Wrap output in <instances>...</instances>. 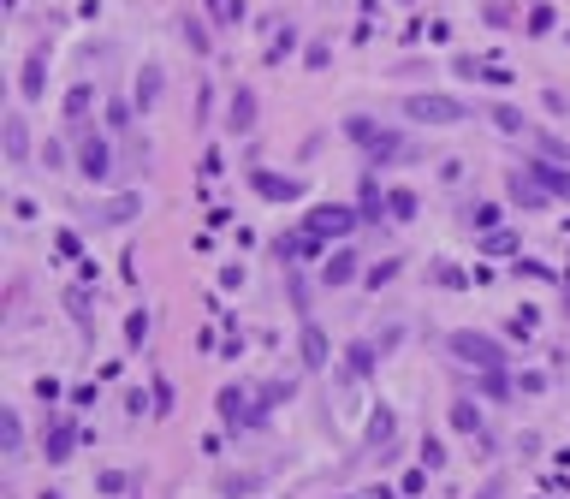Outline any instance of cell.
Segmentation results:
<instances>
[{"label":"cell","mask_w":570,"mask_h":499,"mask_svg":"<svg viewBox=\"0 0 570 499\" xmlns=\"http://www.w3.org/2000/svg\"><path fill=\"white\" fill-rule=\"evenodd\" d=\"M356 220H363V214H356V208H345V202H321V208L303 220V232H309V238H321V244H327V238H351Z\"/></svg>","instance_id":"4"},{"label":"cell","mask_w":570,"mask_h":499,"mask_svg":"<svg viewBox=\"0 0 570 499\" xmlns=\"http://www.w3.org/2000/svg\"><path fill=\"white\" fill-rule=\"evenodd\" d=\"M42 499H59V494H42Z\"/></svg>","instance_id":"50"},{"label":"cell","mask_w":570,"mask_h":499,"mask_svg":"<svg viewBox=\"0 0 570 499\" xmlns=\"http://www.w3.org/2000/svg\"><path fill=\"white\" fill-rule=\"evenodd\" d=\"M464 220H470L475 232H493V226H499V208H493V202H475V208H470Z\"/></svg>","instance_id":"34"},{"label":"cell","mask_w":570,"mask_h":499,"mask_svg":"<svg viewBox=\"0 0 570 499\" xmlns=\"http://www.w3.org/2000/svg\"><path fill=\"white\" fill-rule=\"evenodd\" d=\"M529 36H547L552 30V6H529V24H523Z\"/></svg>","instance_id":"37"},{"label":"cell","mask_w":570,"mask_h":499,"mask_svg":"<svg viewBox=\"0 0 570 499\" xmlns=\"http://www.w3.org/2000/svg\"><path fill=\"white\" fill-rule=\"evenodd\" d=\"M131 214H143V197H137V191H125V197H107L101 208H90V220H96V226H125Z\"/></svg>","instance_id":"11"},{"label":"cell","mask_w":570,"mask_h":499,"mask_svg":"<svg viewBox=\"0 0 570 499\" xmlns=\"http://www.w3.org/2000/svg\"><path fill=\"white\" fill-rule=\"evenodd\" d=\"M398 274H404V256H387V261H380V268H369V274H363V280H369L374 292H380V285H393Z\"/></svg>","instance_id":"31"},{"label":"cell","mask_w":570,"mask_h":499,"mask_svg":"<svg viewBox=\"0 0 570 499\" xmlns=\"http://www.w3.org/2000/svg\"><path fill=\"white\" fill-rule=\"evenodd\" d=\"M529 173L541 179L547 197H570V173H565V167H552V160H529Z\"/></svg>","instance_id":"20"},{"label":"cell","mask_w":570,"mask_h":499,"mask_svg":"<svg viewBox=\"0 0 570 499\" xmlns=\"http://www.w3.org/2000/svg\"><path fill=\"white\" fill-rule=\"evenodd\" d=\"M83 285H72V292H66V309H72V321H78V327H90V309H83Z\"/></svg>","instance_id":"38"},{"label":"cell","mask_w":570,"mask_h":499,"mask_svg":"<svg viewBox=\"0 0 570 499\" xmlns=\"http://www.w3.org/2000/svg\"><path fill=\"white\" fill-rule=\"evenodd\" d=\"M446 351H452L457 363L481 369V375H499V363H505V345L488 339V333H452V339H446Z\"/></svg>","instance_id":"3"},{"label":"cell","mask_w":570,"mask_h":499,"mask_svg":"<svg viewBox=\"0 0 570 499\" xmlns=\"http://www.w3.org/2000/svg\"><path fill=\"white\" fill-rule=\"evenodd\" d=\"M90 107H96V83H72V96H66V125H72V131H83V113H90Z\"/></svg>","instance_id":"17"},{"label":"cell","mask_w":570,"mask_h":499,"mask_svg":"<svg viewBox=\"0 0 570 499\" xmlns=\"http://www.w3.org/2000/svg\"><path fill=\"white\" fill-rule=\"evenodd\" d=\"M416 208H422V197H416L410 184H398V191H387V214H393V220H416Z\"/></svg>","instance_id":"22"},{"label":"cell","mask_w":570,"mask_h":499,"mask_svg":"<svg viewBox=\"0 0 570 499\" xmlns=\"http://www.w3.org/2000/svg\"><path fill=\"white\" fill-rule=\"evenodd\" d=\"M356 214H363V220H380V214H387V191L374 184V173H363V184H356Z\"/></svg>","instance_id":"18"},{"label":"cell","mask_w":570,"mask_h":499,"mask_svg":"<svg viewBox=\"0 0 570 499\" xmlns=\"http://www.w3.org/2000/svg\"><path fill=\"white\" fill-rule=\"evenodd\" d=\"M345 137L369 155V167H387V160H404L410 155V143L398 137V131H387V125H374V120H363V113H351L345 120Z\"/></svg>","instance_id":"1"},{"label":"cell","mask_w":570,"mask_h":499,"mask_svg":"<svg viewBox=\"0 0 570 499\" xmlns=\"http://www.w3.org/2000/svg\"><path fill=\"white\" fill-rule=\"evenodd\" d=\"M505 191H511V202H523V208H547V191H541V179H535L529 167H511V173H505Z\"/></svg>","instance_id":"10"},{"label":"cell","mask_w":570,"mask_h":499,"mask_svg":"<svg viewBox=\"0 0 570 499\" xmlns=\"http://www.w3.org/2000/svg\"><path fill=\"white\" fill-rule=\"evenodd\" d=\"M428 274H433V280H440V285H464V274H457V268H446V261H433Z\"/></svg>","instance_id":"46"},{"label":"cell","mask_w":570,"mask_h":499,"mask_svg":"<svg viewBox=\"0 0 570 499\" xmlns=\"http://www.w3.org/2000/svg\"><path fill=\"white\" fill-rule=\"evenodd\" d=\"M488 120L499 125V131H523V113H517L511 101H493V107H488Z\"/></svg>","instance_id":"32"},{"label":"cell","mask_w":570,"mask_h":499,"mask_svg":"<svg viewBox=\"0 0 570 499\" xmlns=\"http://www.w3.org/2000/svg\"><path fill=\"white\" fill-rule=\"evenodd\" d=\"M72 446H78V428L72 422H48V464H66Z\"/></svg>","instance_id":"19"},{"label":"cell","mask_w":570,"mask_h":499,"mask_svg":"<svg viewBox=\"0 0 570 499\" xmlns=\"http://www.w3.org/2000/svg\"><path fill=\"white\" fill-rule=\"evenodd\" d=\"M351 280H363V256H356L351 244H339L333 256L321 261V285H333V292H339V285H351Z\"/></svg>","instance_id":"8"},{"label":"cell","mask_w":570,"mask_h":499,"mask_svg":"<svg viewBox=\"0 0 570 499\" xmlns=\"http://www.w3.org/2000/svg\"><path fill=\"white\" fill-rule=\"evenodd\" d=\"M78 173L90 184L113 179V149H107V137H96V131H83V137H78Z\"/></svg>","instance_id":"6"},{"label":"cell","mask_w":570,"mask_h":499,"mask_svg":"<svg viewBox=\"0 0 570 499\" xmlns=\"http://www.w3.org/2000/svg\"><path fill=\"white\" fill-rule=\"evenodd\" d=\"M220 422H226V428H262V422H268V410H262V404H250V393H244V386H220Z\"/></svg>","instance_id":"5"},{"label":"cell","mask_w":570,"mask_h":499,"mask_svg":"<svg viewBox=\"0 0 570 499\" xmlns=\"http://www.w3.org/2000/svg\"><path fill=\"white\" fill-rule=\"evenodd\" d=\"M125 339H131V345H143V339H149V309L125 316Z\"/></svg>","instance_id":"36"},{"label":"cell","mask_w":570,"mask_h":499,"mask_svg":"<svg viewBox=\"0 0 570 499\" xmlns=\"http://www.w3.org/2000/svg\"><path fill=\"white\" fill-rule=\"evenodd\" d=\"M256 399H262V410H274V404H285V399H297V380H268V386H262Z\"/></svg>","instance_id":"30"},{"label":"cell","mask_w":570,"mask_h":499,"mask_svg":"<svg viewBox=\"0 0 570 499\" xmlns=\"http://www.w3.org/2000/svg\"><path fill=\"white\" fill-rule=\"evenodd\" d=\"M327 60H333V48H327V42H309V48H303V66H309V72H321Z\"/></svg>","instance_id":"39"},{"label":"cell","mask_w":570,"mask_h":499,"mask_svg":"<svg viewBox=\"0 0 570 499\" xmlns=\"http://www.w3.org/2000/svg\"><path fill=\"white\" fill-rule=\"evenodd\" d=\"M517 393H547V375H541V369H523V375H517Z\"/></svg>","instance_id":"40"},{"label":"cell","mask_w":570,"mask_h":499,"mask_svg":"<svg viewBox=\"0 0 570 499\" xmlns=\"http://www.w3.org/2000/svg\"><path fill=\"white\" fill-rule=\"evenodd\" d=\"M393 410H387V404H374V417H369V446H387V440H393Z\"/></svg>","instance_id":"26"},{"label":"cell","mask_w":570,"mask_h":499,"mask_svg":"<svg viewBox=\"0 0 570 499\" xmlns=\"http://www.w3.org/2000/svg\"><path fill=\"white\" fill-rule=\"evenodd\" d=\"M256 113H262V96L250 90V83H238L232 101H226V125H232V137H250V131H256Z\"/></svg>","instance_id":"7"},{"label":"cell","mask_w":570,"mask_h":499,"mask_svg":"<svg viewBox=\"0 0 570 499\" xmlns=\"http://www.w3.org/2000/svg\"><path fill=\"white\" fill-rule=\"evenodd\" d=\"M178 36H184V48H191V54H208V30H202L197 12H178Z\"/></svg>","instance_id":"24"},{"label":"cell","mask_w":570,"mask_h":499,"mask_svg":"<svg viewBox=\"0 0 570 499\" xmlns=\"http://www.w3.org/2000/svg\"><path fill=\"white\" fill-rule=\"evenodd\" d=\"M292 48H297V24H279V36L274 42H268V60H285V54H292Z\"/></svg>","instance_id":"33"},{"label":"cell","mask_w":570,"mask_h":499,"mask_svg":"<svg viewBox=\"0 0 570 499\" xmlns=\"http://www.w3.org/2000/svg\"><path fill=\"white\" fill-rule=\"evenodd\" d=\"M452 72H457V78H481V72H488V66L475 60V54H457V60H452Z\"/></svg>","instance_id":"44"},{"label":"cell","mask_w":570,"mask_h":499,"mask_svg":"<svg viewBox=\"0 0 570 499\" xmlns=\"http://www.w3.org/2000/svg\"><path fill=\"white\" fill-rule=\"evenodd\" d=\"M481 19H488L493 30H511V24H517V6H511V0H488V6H481Z\"/></svg>","instance_id":"29"},{"label":"cell","mask_w":570,"mask_h":499,"mask_svg":"<svg viewBox=\"0 0 570 499\" xmlns=\"http://www.w3.org/2000/svg\"><path fill=\"white\" fill-rule=\"evenodd\" d=\"M160 90H167V78H160V66H143V72H137V90H131V107H137V113H155Z\"/></svg>","instance_id":"13"},{"label":"cell","mask_w":570,"mask_h":499,"mask_svg":"<svg viewBox=\"0 0 570 499\" xmlns=\"http://www.w3.org/2000/svg\"><path fill=\"white\" fill-rule=\"evenodd\" d=\"M274 256L292 261V268H297V261H315V256H321V238H309V232H285V238H274Z\"/></svg>","instance_id":"12"},{"label":"cell","mask_w":570,"mask_h":499,"mask_svg":"<svg viewBox=\"0 0 570 499\" xmlns=\"http://www.w3.org/2000/svg\"><path fill=\"white\" fill-rule=\"evenodd\" d=\"M250 184H256V197H268V202H297V197H303V179H292V173H268V167H256Z\"/></svg>","instance_id":"9"},{"label":"cell","mask_w":570,"mask_h":499,"mask_svg":"<svg viewBox=\"0 0 570 499\" xmlns=\"http://www.w3.org/2000/svg\"><path fill=\"white\" fill-rule=\"evenodd\" d=\"M452 428H457V434H481V410H475L470 399H457L452 404Z\"/></svg>","instance_id":"28"},{"label":"cell","mask_w":570,"mask_h":499,"mask_svg":"<svg viewBox=\"0 0 570 499\" xmlns=\"http://www.w3.org/2000/svg\"><path fill=\"white\" fill-rule=\"evenodd\" d=\"M167 410H173V380L155 375V417H167Z\"/></svg>","instance_id":"41"},{"label":"cell","mask_w":570,"mask_h":499,"mask_svg":"<svg viewBox=\"0 0 570 499\" xmlns=\"http://www.w3.org/2000/svg\"><path fill=\"white\" fill-rule=\"evenodd\" d=\"M481 244H488L493 256H505V250H517V238H511V232H488V238H481Z\"/></svg>","instance_id":"45"},{"label":"cell","mask_w":570,"mask_h":499,"mask_svg":"<svg viewBox=\"0 0 570 499\" xmlns=\"http://www.w3.org/2000/svg\"><path fill=\"white\" fill-rule=\"evenodd\" d=\"M202 12H208L220 30H232V24H244V0H202Z\"/></svg>","instance_id":"23"},{"label":"cell","mask_w":570,"mask_h":499,"mask_svg":"<svg viewBox=\"0 0 570 499\" xmlns=\"http://www.w3.org/2000/svg\"><path fill=\"white\" fill-rule=\"evenodd\" d=\"M96 487H101V494H131V476H125V470H101Z\"/></svg>","instance_id":"35"},{"label":"cell","mask_w":570,"mask_h":499,"mask_svg":"<svg viewBox=\"0 0 570 499\" xmlns=\"http://www.w3.org/2000/svg\"><path fill=\"white\" fill-rule=\"evenodd\" d=\"M202 173H208V179H220V173H226V155H220V149H208V155H202Z\"/></svg>","instance_id":"47"},{"label":"cell","mask_w":570,"mask_h":499,"mask_svg":"<svg viewBox=\"0 0 570 499\" xmlns=\"http://www.w3.org/2000/svg\"><path fill=\"white\" fill-rule=\"evenodd\" d=\"M297 345H303V369H327V357H333V345H327V333H321L315 321H303V333H297Z\"/></svg>","instance_id":"14"},{"label":"cell","mask_w":570,"mask_h":499,"mask_svg":"<svg viewBox=\"0 0 570 499\" xmlns=\"http://www.w3.org/2000/svg\"><path fill=\"white\" fill-rule=\"evenodd\" d=\"M66 160V143H42V167H59Z\"/></svg>","instance_id":"48"},{"label":"cell","mask_w":570,"mask_h":499,"mask_svg":"<svg viewBox=\"0 0 570 499\" xmlns=\"http://www.w3.org/2000/svg\"><path fill=\"white\" fill-rule=\"evenodd\" d=\"M42 90H48V54H30V60H24V72H19V96L24 101H42Z\"/></svg>","instance_id":"15"},{"label":"cell","mask_w":570,"mask_h":499,"mask_svg":"<svg viewBox=\"0 0 570 499\" xmlns=\"http://www.w3.org/2000/svg\"><path fill=\"white\" fill-rule=\"evenodd\" d=\"M475 499H505V476H493V481H488V487H481Z\"/></svg>","instance_id":"49"},{"label":"cell","mask_w":570,"mask_h":499,"mask_svg":"<svg viewBox=\"0 0 570 499\" xmlns=\"http://www.w3.org/2000/svg\"><path fill=\"white\" fill-rule=\"evenodd\" d=\"M6 160L12 167L30 160V125H24V113H6Z\"/></svg>","instance_id":"16"},{"label":"cell","mask_w":570,"mask_h":499,"mask_svg":"<svg viewBox=\"0 0 570 499\" xmlns=\"http://www.w3.org/2000/svg\"><path fill=\"white\" fill-rule=\"evenodd\" d=\"M345 357H351V375H374V363L387 357V345H380V339H356Z\"/></svg>","instance_id":"21"},{"label":"cell","mask_w":570,"mask_h":499,"mask_svg":"<svg viewBox=\"0 0 570 499\" xmlns=\"http://www.w3.org/2000/svg\"><path fill=\"white\" fill-rule=\"evenodd\" d=\"M149 410H155V404H149V393H137V386H131V393H125V417H149Z\"/></svg>","instance_id":"42"},{"label":"cell","mask_w":570,"mask_h":499,"mask_svg":"<svg viewBox=\"0 0 570 499\" xmlns=\"http://www.w3.org/2000/svg\"><path fill=\"white\" fill-rule=\"evenodd\" d=\"M404 120H416V125H464V120H470V107H464L457 96L422 90V96H404Z\"/></svg>","instance_id":"2"},{"label":"cell","mask_w":570,"mask_h":499,"mask_svg":"<svg viewBox=\"0 0 570 499\" xmlns=\"http://www.w3.org/2000/svg\"><path fill=\"white\" fill-rule=\"evenodd\" d=\"M262 481H268L262 470H244V476H226V481H220V494H226V499H238V494H256Z\"/></svg>","instance_id":"27"},{"label":"cell","mask_w":570,"mask_h":499,"mask_svg":"<svg viewBox=\"0 0 570 499\" xmlns=\"http://www.w3.org/2000/svg\"><path fill=\"white\" fill-rule=\"evenodd\" d=\"M0 440H6V458H19V452H24V422H19V410H6V417H0Z\"/></svg>","instance_id":"25"},{"label":"cell","mask_w":570,"mask_h":499,"mask_svg":"<svg viewBox=\"0 0 570 499\" xmlns=\"http://www.w3.org/2000/svg\"><path fill=\"white\" fill-rule=\"evenodd\" d=\"M446 464V446L440 440H422V470H440Z\"/></svg>","instance_id":"43"}]
</instances>
